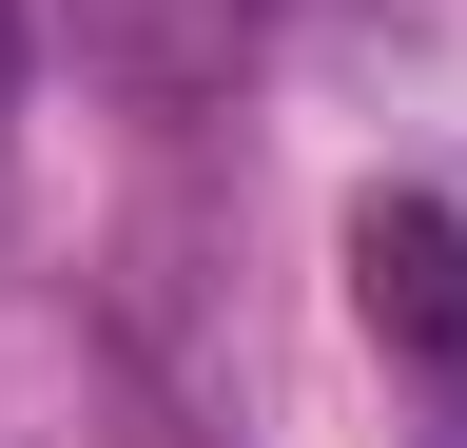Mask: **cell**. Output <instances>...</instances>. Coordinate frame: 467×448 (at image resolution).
Returning a JSON list of instances; mask_svg holds the SVG:
<instances>
[{
	"label": "cell",
	"mask_w": 467,
	"mask_h": 448,
	"mask_svg": "<svg viewBox=\"0 0 467 448\" xmlns=\"http://www.w3.org/2000/svg\"><path fill=\"white\" fill-rule=\"evenodd\" d=\"M350 312H370L409 370H448V351H467V214L370 195V214H350Z\"/></svg>",
	"instance_id": "cell-1"
},
{
	"label": "cell",
	"mask_w": 467,
	"mask_h": 448,
	"mask_svg": "<svg viewBox=\"0 0 467 448\" xmlns=\"http://www.w3.org/2000/svg\"><path fill=\"white\" fill-rule=\"evenodd\" d=\"M78 20H98V59H117V78L195 98V78H234V59H254V20H273V0H78Z\"/></svg>",
	"instance_id": "cell-2"
},
{
	"label": "cell",
	"mask_w": 467,
	"mask_h": 448,
	"mask_svg": "<svg viewBox=\"0 0 467 448\" xmlns=\"http://www.w3.org/2000/svg\"><path fill=\"white\" fill-rule=\"evenodd\" d=\"M409 448H467V351L429 370V410H409Z\"/></svg>",
	"instance_id": "cell-3"
},
{
	"label": "cell",
	"mask_w": 467,
	"mask_h": 448,
	"mask_svg": "<svg viewBox=\"0 0 467 448\" xmlns=\"http://www.w3.org/2000/svg\"><path fill=\"white\" fill-rule=\"evenodd\" d=\"M0 98H20V20H0Z\"/></svg>",
	"instance_id": "cell-4"
}]
</instances>
